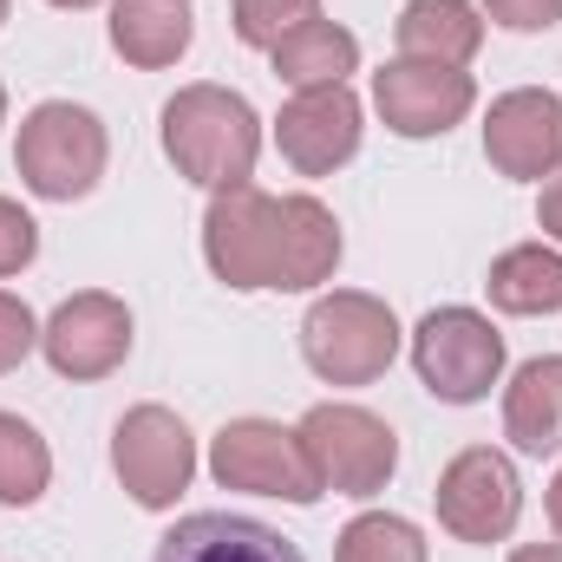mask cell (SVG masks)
Here are the masks:
<instances>
[{
    "mask_svg": "<svg viewBox=\"0 0 562 562\" xmlns=\"http://www.w3.org/2000/svg\"><path fill=\"white\" fill-rule=\"evenodd\" d=\"M203 256L229 288H314L340 262V223L314 196H262L256 183L216 190Z\"/></svg>",
    "mask_w": 562,
    "mask_h": 562,
    "instance_id": "6da1fadb",
    "label": "cell"
},
{
    "mask_svg": "<svg viewBox=\"0 0 562 562\" xmlns=\"http://www.w3.org/2000/svg\"><path fill=\"white\" fill-rule=\"evenodd\" d=\"M164 150L170 164L203 183V190H236L249 183L256 170V150H262V125L249 112L243 92H223V86H183L170 105H164Z\"/></svg>",
    "mask_w": 562,
    "mask_h": 562,
    "instance_id": "7a4b0ae2",
    "label": "cell"
},
{
    "mask_svg": "<svg viewBox=\"0 0 562 562\" xmlns=\"http://www.w3.org/2000/svg\"><path fill=\"white\" fill-rule=\"evenodd\" d=\"M301 353H307V367H314L321 380H334V386H367V380H380V373L393 367V353H400V321H393L386 301L340 288V294H327V301L307 307V321H301Z\"/></svg>",
    "mask_w": 562,
    "mask_h": 562,
    "instance_id": "3957f363",
    "label": "cell"
},
{
    "mask_svg": "<svg viewBox=\"0 0 562 562\" xmlns=\"http://www.w3.org/2000/svg\"><path fill=\"white\" fill-rule=\"evenodd\" d=\"M13 164H20V177H26L33 196L72 203V196H86L105 177V125L86 105L46 99V105L26 112L20 144H13Z\"/></svg>",
    "mask_w": 562,
    "mask_h": 562,
    "instance_id": "277c9868",
    "label": "cell"
},
{
    "mask_svg": "<svg viewBox=\"0 0 562 562\" xmlns=\"http://www.w3.org/2000/svg\"><path fill=\"white\" fill-rule=\"evenodd\" d=\"M294 438H301L321 491H340V497H373L400 464V438L386 431V419H373L360 406H314L294 425Z\"/></svg>",
    "mask_w": 562,
    "mask_h": 562,
    "instance_id": "5b68a950",
    "label": "cell"
},
{
    "mask_svg": "<svg viewBox=\"0 0 562 562\" xmlns=\"http://www.w3.org/2000/svg\"><path fill=\"white\" fill-rule=\"evenodd\" d=\"M413 360H419V380L438 400L471 406L504 373V334L471 307H431L413 334Z\"/></svg>",
    "mask_w": 562,
    "mask_h": 562,
    "instance_id": "8992f818",
    "label": "cell"
},
{
    "mask_svg": "<svg viewBox=\"0 0 562 562\" xmlns=\"http://www.w3.org/2000/svg\"><path fill=\"white\" fill-rule=\"evenodd\" d=\"M210 471H216L223 491H262V497H288V504H314L321 497V477H314L301 438L269 419L223 425L216 451H210Z\"/></svg>",
    "mask_w": 562,
    "mask_h": 562,
    "instance_id": "52a82bcc",
    "label": "cell"
},
{
    "mask_svg": "<svg viewBox=\"0 0 562 562\" xmlns=\"http://www.w3.org/2000/svg\"><path fill=\"white\" fill-rule=\"evenodd\" d=\"M517 510H524V484H517V471H510L504 451L477 445V451H458L445 464V477H438V524L458 543H497V537H510Z\"/></svg>",
    "mask_w": 562,
    "mask_h": 562,
    "instance_id": "ba28073f",
    "label": "cell"
},
{
    "mask_svg": "<svg viewBox=\"0 0 562 562\" xmlns=\"http://www.w3.org/2000/svg\"><path fill=\"white\" fill-rule=\"evenodd\" d=\"M112 464H119L125 491L138 497L144 510H164V504L183 497V484L196 471V445H190V431H183L177 413L138 406V413H125L119 431H112Z\"/></svg>",
    "mask_w": 562,
    "mask_h": 562,
    "instance_id": "9c48e42d",
    "label": "cell"
},
{
    "mask_svg": "<svg viewBox=\"0 0 562 562\" xmlns=\"http://www.w3.org/2000/svg\"><path fill=\"white\" fill-rule=\"evenodd\" d=\"M40 347H46L53 373H66V380H105L132 353V314H125L119 294H99V288L92 294H72L46 321Z\"/></svg>",
    "mask_w": 562,
    "mask_h": 562,
    "instance_id": "30bf717a",
    "label": "cell"
},
{
    "mask_svg": "<svg viewBox=\"0 0 562 562\" xmlns=\"http://www.w3.org/2000/svg\"><path fill=\"white\" fill-rule=\"evenodd\" d=\"M471 72L438 66V59H393L373 79V105L400 138H438L471 112Z\"/></svg>",
    "mask_w": 562,
    "mask_h": 562,
    "instance_id": "8fae6325",
    "label": "cell"
},
{
    "mask_svg": "<svg viewBox=\"0 0 562 562\" xmlns=\"http://www.w3.org/2000/svg\"><path fill=\"white\" fill-rule=\"evenodd\" d=\"M276 138H281V157L301 177H327V170H340L360 150V99L347 86L294 92L276 119Z\"/></svg>",
    "mask_w": 562,
    "mask_h": 562,
    "instance_id": "7c38bea8",
    "label": "cell"
},
{
    "mask_svg": "<svg viewBox=\"0 0 562 562\" xmlns=\"http://www.w3.org/2000/svg\"><path fill=\"white\" fill-rule=\"evenodd\" d=\"M484 157L504 177L562 170V99L557 92H504L484 119Z\"/></svg>",
    "mask_w": 562,
    "mask_h": 562,
    "instance_id": "4fadbf2b",
    "label": "cell"
},
{
    "mask_svg": "<svg viewBox=\"0 0 562 562\" xmlns=\"http://www.w3.org/2000/svg\"><path fill=\"white\" fill-rule=\"evenodd\" d=\"M150 562H307L281 530L256 524V517H229V510H196L183 517Z\"/></svg>",
    "mask_w": 562,
    "mask_h": 562,
    "instance_id": "5bb4252c",
    "label": "cell"
},
{
    "mask_svg": "<svg viewBox=\"0 0 562 562\" xmlns=\"http://www.w3.org/2000/svg\"><path fill=\"white\" fill-rule=\"evenodd\" d=\"M190 33L196 26H190L183 0H112V46L144 72L177 66L190 53Z\"/></svg>",
    "mask_w": 562,
    "mask_h": 562,
    "instance_id": "9a60e30c",
    "label": "cell"
},
{
    "mask_svg": "<svg viewBox=\"0 0 562 562\" xmlns=\"http://www.w3.org/2000/svg\"><path fill=\"white\" fill-rule=\"evenodd\" d=\"M504 431L517 438V451L543 458V451H562V360H530L510 393H504Z\"/></svg>",
    "mask_w": 562,
    "mask_h": 562,
    "instance_id": "2e32d148",
    "label": "cell"
},
{
    "mask_svg": "<svg viewBox=\"0 0 562 562\" xmlns=\"http://www.w3.org/2000/svg\"><path fill=\"white\" fill-rule=\"evenodd\" d=\"M276 53V79L281 86H294V92H314V86H347V72H353V59H360V40L347 33V26H334V20H307V26H294Z\"/></svg>",
    "mask_w": 562,
    "mask_h": 562,
    "instance_id": "e0dca14e",
    "label": "cell"
},
{
    "mask_svg": "<svg viewBox=\"0 0 562 562\" xmlns=\"http://www.w3.org/2000/svg\"><path fill=\"white\" fill-rule=\"evenodd\" d=\"M484 46V20L464 0H413L400 13V53L406 59H438V66H464Z\"/></svg>",
    "mask_w": 562,
    "mask_h": 562,
    "instance_id": "ac0fdd59",
    "label": "cell"
},
{
    "mask_svg": "<svg viewBox=\"0 0 562 562\" xmlns=\"http://www.w3.org/2000/svg\"><path fill=\"white\" fill-rule=\"evenodd\" d=\"M484 288H491V301L504 314H557L562 307V256L543 249V243H524V249H510V256L491 262Z\"/></svg>",
    "mask_w": 562,
    "mask_h": 562,
    "instance_id": "d6986e66",
    "label": "cell"
},
{
    "mask_svg": "<svg viewBox=\"0 0 562 562\" xmlns=\"http://www.w3.org/2000/svg\"><path fill=\"white\" fill-rule=\"evenodd\" d=\"M53 477V458H46V438L26 419L0 413V504H33Z\"/></svg>",
    "mask_w": 562,
    "mask_h": 562,
    "instance_id": "ffe728a7",
    "label": "cell"
},
{
    "mask_svg": "<svg viewBox=\"0 0 562 562\" xmlns=\"http://www.w3.org/2000/svg\"><path fill=\"white\" fill-rule=\"evenodd\" d=\"M340 562H425V537L406 524V517H353L340 530Z\"/></svg>",
    "mask_w": 562,
    "mask_h": 562,
    "instance_id": "44dd1931",
    "label": "cell"
},
{
    "mask_svg": "<svg viewBox=\"0 0 562 562\" xmlns=\"http://www.w3.org/2000/svg\"><path fill=\"white\" fill-rule=\"evenodd\" d=\"M307 20H321V0H236V33L249 46H281Z\"/></svg>",
    "mask_w": 562,
    "mask_h": 562,
    "instance_id": "7402d4cb",
    "label": "cell"
},
{
    "mask_svg": "<svg viewBox=\"0 0 562 562\" xmlns=\"http://www.w3.org/2000/svg\"><path fill=\"white\" fill-rule=\"evenodd\" d=\"M33 249H40V223H33L20 203L0 196V276H20V269L33 262Z\"/></svg>",
    "mask_w": 562,
    "mask_h": 562,
    "instance_id": "603a6c76",
    "label": "cell"
},
{
    "mask_svg": "<svg viewBox=\"0 0 562 562\" xmlns=\"http://www.w3.org/2000/svg\"><path fill=\"white\" fill-rule=\"evenodd\" d=\"M33 340H40L33 307H26V301H13V294H0V373H13V367L33 353Z\"/></svg>",
    "mask_w": 562,
    "mask_h": 562,
    "instance_id": "cb8c5ba5",
    "label": "cell"
},
{
    "mask_svg": "<svg viewBox=\"0 0 562 562\" xmlns=\"http://www.w3.org/2000/svg\"><path fill=\"white\" fill-rule=\"evenodd\" d=\"M484 7H491V20L510 26V33H543V26L562 20V0H484Z\"/></svg>",
    "mask_w": 562,
    "mask_h": 562,
    "instance_id": "d4e9b609",
    "label": "cell"
},
{
    "mask_svg": "<svg viewBox=\"0 0 562 562\" xmlns=\"http://www.w3.org/2000/svg\"><path fill=\"white\" fill-rule=\"evenodd\" d=\"M543 229H550V236L562 243V177L550 183V190H543Z\"/></svg>",
    "mask_w": 562,
    "mask_h": 562,
    "instance_id": "484cf974",
    "label": "cell"
},
{
    "mask_svg": "<svg viewBox=\"0 0 562 562\" xmlns=\"http://www.w3.org/2000/svg\"><path fill=\"white\" fill-rule=\"evenodd\" d=\"M510 562H562V550L557 543H530V550H517Z\"/></svg>",
    "mask_w": 562,
    "mask_h": 562,
    "instance_id": "4316f807",
    "label": "cell"
},
{
    "mask_svg": "<svg viewBox=\"0 0 562 562\" xmlns=\"http://www.w3.org/2000/svg\"><path fill=\"white\" fill-rule=\"evenodd\" d=\"M550 524H557V537H562V471H557V484H550Z\"/></svg>",
    "mask_w": 562,
    "mask_h": 562,
    "instance_id": "83f0119b",
    "label": "cell"
},
{
    "mask_svg": "<svg viewBox=\"0 0 562 562\" xmlns=\"http://www.w3.org/2000/svg\"><path fill=\"white\" fill-rule=\"evenodd\" d=\"M53 7H92V0H53Z\"/></svg>",
    "mask_w": 562,
    "mask_h": 562,
    "instance_id": "f1b7e54d",
    "label": "cell"
},
{
    "mask_svg": "<svg viewBox=\"0 0 562 562\" xmlns=\"http://www.w3.org/2000/svg\"><path fill=\"white\" fill-rule=\"evenodd\" d=\"M0 112H7V92H0Z\"/></svg>",
    "mask_w": 562,
    "mask_h": 562,
    "instance_id": "f546056e",
    "label": "cell"
},
{
    "mask_svg": "<svg viewBox=\"0 0 562 562\" xmlns=\"http://www.w3.org/2000/svg\"><path fill=\"white\" fill-rule=\"evenodd\" d=\"M0 20H7V0H0Z\"/></svg>",
    "mask_w": 562,
    "mask_h": 562,
    "instance_id": "4dcf8cb0",
    "label": "cell"
}]
</instances>
